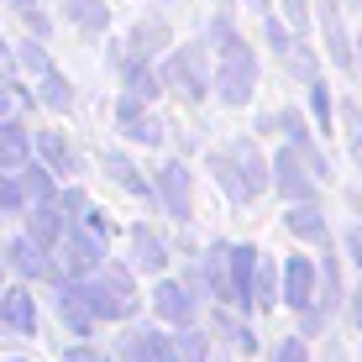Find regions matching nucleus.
I'll return each mask as SVG.
<instances>
[{"instance_id": "1", "label": "nucleus", "mask_w": 362, "mask_h": 362, "mask_svg": "<svg viewBox=\"0 0 362 362\" xmlns=\"http://www.w3.org/2000/svg\"><path fill=\"white\" fill-rule=\"evenodd\" d=\"M205 284H210V294L221 299V305H231V310H252V284H257V247H247V242H210L205 247Z\"/></svg>"}, {"instance_id": "2", "label": "nucleus", "mask_w": 362, "mask_h": 362, "mask_svg": "<svg viewBox=\"0 0 362 362\" xmlns=\"http://www.w3.org/2000/svg\"><path fill=\"white\" fill-rule=\"evenodd\" d=\"M84 294H90L100 320H132L136 315V268L132 263H105L100 273L84 279Z\"/></svg>"}, {"instance_id": "3", "label": "nucleus", "mask_w": 362, "mask_h": 362, "mask_svg": "<svg viewBox=\"0 0 362 362\" xmlns=\"http://www.w3.org/2000/svg\"><path fill=\"white\" fill-rule=\"evenodd\" d=\"M105 242L110 236H100L95 226H84V221L64 226V242H58V268H64V279H90V273L105 268L110 263Z\"/></svg>"}, {"instance_id": "4", "label": "nucleus", "mask_w": 362, "mask_h": 362, "mask_svg": "<svg viewBox=\"0 0 362 362\" xmlns=\"http://www.w3.org/2000/svg\"><path fill=\"white\" fill-rule=\"evenodd\" d=\"M221 47H226V69H221V100L226 105H242L247 95H252V79H257V69H252V53H247V42L242 37H226V27H221Z\"/></svg>"}, {"instance_id": "5", "label": "nucleus", "mask_w": 362, "mask_h": 362, "mask_svg": "<svg viewBox=\"0 0 362 362\" xmlns=\"http://www.w3.org/2000/svg\"><path fill=\"white\" fill-rule=\"evenodd\" d=\"M116 357H127V362H179V346L158 326H127L121 341H116Z\"/></svg>"}, {"instance_id": "6", "label": "nucleus", "mask_w": 362, "mask_h": 362, "mask_svg": "<svg viewBox=\"0 0 362 362\" xmlns=\"http://www.w3.org/2000/svg\"><path fill=\"white\" fill-rule=\"evenodd\" d=\"M273 189H279L284 199H315V168L305 163V153L299 147H284L279 158H273Z\"/></svg>"}, {"instance_id": "7", "label": "nucleus", "mask_w": 362, "mask_h": 362, "mask_svg": "<svg viewBox=\"0 0 362 362\" xmlns=\"http://www.w3.org/2000/svg\"><path fill=\"white\" fill-rule=\"evenodd\" d=\"M53 289H58V320H64V331H74L79 341L95 336L100 315H95L90 294H84V279H64V284H53Z\"/></svg>"}, {"instance_id": "8", "label": "nucleus", "mask_w": 362, "mask_h": 362, "mask_svg": "<svg viewBox=\"0 0 362 362\" xmlns=\"http://www.w3.org/2000/svg\"><path fill=\"white\" fill-rule=\"evenodd\" d=\"M158 205L168 210L179 226H189V216H194V189H189V168L184 163H163L158 168Z\"/></svg>"}, {"instance_id": "9", "label": "nucleus", "mask_w": 362, "mask_h": 362, "mask_svg": "<svg viewBox=\"0 0 362 362\" xmlns=\"http://www.w3.org/2000/svg\"><path fill=\"white\" fill-rule=\"evenodd\" d=\"M199 305H205V299H194L179 279H158V289H153V315L163 320V326H194Z\"/></svg>"}, {"instance_id": "10", "label": "nucleus", "mask_w": 362, "mask_h": 362, "mask_svg": "<svg viewBox=\"0 0 362 362\" xmlns=\"http://www.w3.org/2000/svg\"><path fill=\"white\" fill-rule=\"evenodd\" d=\"M315 289H320L315 257H289V263H284V305L305 315V310L315 305Z\"/></svg>"}, {"instance_id": "11", "label": "nucleus", "mask_w": 362, "mask_h": 362, "mask_svg": "<svg viewBox=\"0 0 362 362\" xmlns=\"http://www.w3.org/2000/svg\"><path fill=\"white\" fill-rule=\"evenodd\" d=\"M0 326L16 331V336H37V299H32L27 284L0 289Z\"/></svg>"}, {"instance_id": "12", "label": "nucleus", "mask_w": 362, "mask_h": 362, "mask_svg": "<svg viewBox=\"0 0 362 362\" xmlns=\"http://www.w3.org/2000/svg\"><path fill=\"white\" fill-rule=\"evenodd\" d=\"M132 268L136 273H163L168 268V242L158 231H147V226H132Z\"/></svg>"}, {"instance_id": "13", "label": "nucleus", "mask_w": 362, "mask_h": 362, "mask_svg": "<svg viewBox=\"0 0 362 362\" xmlns=\"http://www.w3.org/2000/svg\"><path fill=\"white\" fill-rule=\"evenodd\" d=\"M116 121H121V132L132 136V142H147V147H158L163 142V127H158L153 116H142V95H127L116 105Z\"/></svg>"}, {"instance_id": "14", "label": "nucleus", "mask_w": 362, "mask_h": 362, "mask_svg": "<svg viewBox=\"0 0 362 362\" xmlns=\"http://www.w3.org/2000/svg\"><path fill=\"white\" fill-rule=\"evenodd\" d=\"M64 210L58 205H27V236L37 247H47V252H58V242H64Z\"/></svg>"}, {"instance_id": "15", "label": "nucleus", "mask_w": 362, "mask_h": 362, "mask_svg": "<svg viewBox=\"0 0 362 362\" xmlns=\"http://www.w3.org/2000/svg\"><path fill=\"white\" fill-rule=\"evenodd\" d=\"M346 305V284H341V263H336V252L326 247L320 252V305H310V310H320V315H336V310Z\"/></svg>"}, {"instance_id": "16", "label": "nucleus", "mask_w": 362, "mask_h": 362, "mask_svg": "<svg viewBox=\"0 0 362 362\" xmlns=\"http://www.w3.org/2000/svg\"><path fill=\"white\" fill-rule=\"evenodd\" d=\"M231 158H236V168H242V184H247V194H263L273 173H268V163H263V158H257V147L242 136V142H231Z\"/></svg>"}, {"instance_id": "17", "label": "nucleus", "mask_w": 362, "mask_h": 362, "mask_svg": "<svg viewBox=\"0 0 362 362\" xmlns=\"http://www.w3.org/2000/svg\"><path fill=\"white\" fill-rule=\"evenodd\" d=\"M16 173H21V184H27L32 205H58V194H64V189H58V179H53V168H47V163H21Z\"/></svg>"}, {"instance_id": "18", "label": "nucleus", "mask_w": 362, "mask_h": 362, "mask_svg": "<svg viewBox=\"0 0 362 362\" xmlns=\"http://www.w3.org/2000/svg\"><path fill=\"white\" fill-rule=\"evenodd\" d=\"M284 226H289L294 236H305V242H315V247H326V216H320L310 199H299V205L284 216Z\"/></svg>"}, {"instance_id": "19", "label": "nucleus", "mask_w": 362, "mask_h": 362, "mask_svg": "<svg viewBox=\"0 0 362 362\" xmlns=\"http://www.w3.org/2000/svg\"><path fill=\"white\" fill-rule=\"evenodd\" d=\"M32 163V136L16 121H0V168H21Z\"/></svg>"}, {"instance_id": "20", "label": "nucleus", "mask_w": 362, "mask_h": 362, "mask_svg": "<svg viewBox=\"0 0 362 362\" xmlns=\"http://www.w3.org/2000/svg\"><path fill=\"white\" fill-rule=\"evenodd\" d=\"M105 173H110V179H116L127 194H136V199H158V184H147V179H142V173H136L121 153H105Z\"/></svg>"}, {"instance_id": "21", "label": "nucleus", "mask_w": 362, "mask_h": 362, "mask_svg": "<svg viewBox=\"0 0 362 362\" xmlns=\"http://www.w3.org/2000/svg\"><path fill=\"white\" fill-rule=\"evenodd\" d=\"M37 147H42V163L53 173H79V158H74V147L58 132H42V136H37Z\"/></svg>"}, {"instance_id": "22", "label": "nucleus", "mask_w": 362, "mask_h": 362, "mask_svg": "<svg viewBox=\"0 0 362 362\" xmlns=\"http://www.w3.org/2000/svg\"><path fill=\"white\" fill-rule=\"evenodd\" d=\"M210 173H216V184H221V194H226V199H252V194H247V184H242V168H236V158H231V153H216V158H210Z\"/></svg>"}, {"instance_id": "23", "label": "nucleus", "mask_w": 362, "mask_h": 362, "mask_svg": "<svg viewBox=\"0 0 362 362\" xmlns=\"http://www.w3.org/2000/svg\"><path fill=\"white\" fill-rule=\"evenodd\" d=\"M168 79H173V90H179L184 100H199V95H205V74H199V58H173Z\"/></svg>"}, {"instance_id": "24", "label": "nucleus", "mask_w": 362, "mask_h": 362, "mask_svg": "<svg viewBox=\"0 0 362 362\" xmlns=\"http://www.w3.org/2000/svg\"><path fill=\"white\" fill-rule=\"evenodd\" d=\"M27 184H21V173L16 168H6L0 173V216H27Z\"/></svg>"}, {"instance_id": "25", "label": "nucleus", "mask_w": 362, "mask_h": 362, "mask_svg": "<svg viewBox=\"0 0 362 362\" xmlns=\"http://www.w3.org/2000/svg\"><path fill=\"white\" fill-rule=\"evenodd\" d=\"M279 289H284V273L263 257V263H257V284H252V310H273Z\"/></svg>"}, {"instance_id": "26", "label": "nucleus", "mask_w": 362, "mask_h": 362, "mask_svg": "<svg viewBox=\"0 0 362 362\" xmlns=\"http://www.w3.org/2000/svg\"><path fill=\"white\" fill-rule=\"evenodd\" d=\"M173 346H179V362H210V336L199 326H179Z\"/></svg>"}, {"instance_id": "27", "label": "nucleus", "mask_w": 362, "mask_h": 362, "mask_svg": "<svg viewBox=\"0 0 362 362\" xmlns=\"http://www.w3.org/2000/svg\"><path fill=\"white\" fill-rule=\"evenodd\" d=\"M216 326H221V331H226L231 341H236V352H257V336H252V331L242 326V320L231 315V305H226V310H221V315H216Z\"/></svg>"}, {"instance_id": "28", "label": "nucleus", "mask_w": 362, "mask_h": 362, "mask_svg": "<svg viewBox=\"0 0 362 362\" xmlns=\"http://www.w3.org/2000/svg\"><path fill=\"white\" fill-rule=\"evenodd\" d=\"M69 16L79 21V27H105V6H100V0H69Z\"/></svg>"}, {"instance_id": "29", "label": "nucleus", "mask_w": 362, "mask_h": 362, "mask_svg": "<svg viewBox=\"0 0 362 362\" xmlns=\"http://www.w3.org/2000/svg\"><path fill=\"white\" fill-rule=\"evenodd\" d=\"M58 210H64V221L74 226V221L90 216V199H84V189H64V194H58Z\"/></svg>"}, {"instance_id": "30", "label": "nucleus", "mask_w": 362, "mask_h": 362, "mask_svg": "<svg viewBox=\"0 0 362 362\" xmlns=\"http://www.w3.org/2000/svg\"><path fill=\"white\" fill-rule=\"evenodd\" d=\"M42 100H47V105H53V110H69V79H58V74H47V79H42Z\"/></svg>"}, {"instance_id": "31", "label": "nucleus", "mask_w": 362, "mask_h": 362, "mask_svg": "<svg viewBox=\"0 0 362 362\" xmlns=\"http://www.w3.org/2000/svg\"><path fill=\"white\" fill-rule=\"evenodd\" d=\"M310 336H289V341H279L273 346V362H310Z\"/></svg>"}, {"instance_id": "32", "label": "nucleus", "mask_w": 362, "mask_h": 362, "mask_svg": "<svg viewBox=\"0 0 362 362\" xmlns=\"http://www.w3.org/2000/svg\"><path fill=\"white\" fill-rule=\"evenodd\" d=\"M310 105H315V121H320V132L331 127V100H326V84H315L310 90Z\"/></svg>"}, {"instance_id": "33", "label": "nucleus", "mask_w": 362, "mask_h": 362, "mask_svg": "<svg viewBox=\"0 0 362 362\" xmlns=\"http://www.w3.org/2000/svg\"><path fill=\"white\" fill-rule=\"evenodd\" d=\"M64 362H110V357H105V352H95V346H84V341H79V346H69V352H64Z\"/></svg>"}, {"instance_id": "34", "label": "nucleus", "mask_w": 362, "mask_h": 362, "mask_svg": "<svg viewBox=\"0 0 362 362\" xmlns=\"http://www.w3.org/2000/svg\"><path fill=\"white\" fill-rule=\"evenodd\" d=\"M346 147H352V158L362 163V116H352V127H346Z\"/></svg>"}, {"instance_id": "35", "label": "nucleus", "mask_w": 362, "mask_h": 362, "mask_svg": "<svg viewBox=\"0 0 362 362\" xmlns=\"http://www.w3.org/2000/svg\"><path fill=\"white\" fill-rule=\"evenodd\" d=\"M346 257L362 268V226H352V236H346Z\"/></svg>"}, {"instance_id": "36", "label": "nucleus", "mask_w": 362, "mask_h": 362, "mask_svg": "<svg viewBox=\"0 0 362 362\" xmlns=\"http://www.w3.org/2000/svg\"><path fill=\"white\" fill-rule=\"evenodd\" d=\"M320 362H346V346H341V341H326V352H320Z\"/></svg>"}, {"instance_id": "37", "label": "nucleus", "mask_w": 362, "mask_h": 362, "mask_svg": "<svg viewBox=\"0 0 362 362\" xmlns=\"http://www.w3.org/2000/svg\"><path fill=\"white\" fill-rule=\"evenodd\" d=\"M346 315H352L357 326H362V289H357V294H346Z\"/></svg>"}, {"instance_id": "38", "label": "nucleus", "mask_w": 362, "mask_h": 362, "mask_svg": "<svg viewBox=\"0 0 362 362\" xmlns=\"http://www.w3.org/2000/svg\"><path fill=\"white\" fill-rule=\"evenodd\" d=\"M6 110H11V95H6V90H0V116H6Z\"/></svg>"}, {"instance_id": "39", "label": "nucleus", "mask_w": 362, "mask_h": 362, "mask_svg": "<svg viewBox=\"0 0 362 362\" xmlns=\"http://www.w3.org/2000/svg\"><path fill=\"white\" fill-rule=\"evenodd\" d=\"M6 362H21V357H6Z\"/></svg>"}]
</instances>
